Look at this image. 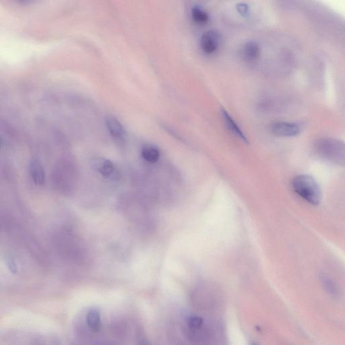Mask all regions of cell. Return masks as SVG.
I'll return each instance as SVG.
<instances>
[{
  "label": "cell",
  "mask_w": 345,
  "mask_h": 345,
  "mask_svg": "<svg viewBox=\"0 0 345 345\" xmlns=\"http://www.w3.org/2000/svg\"><path fill=\"white\" fill-rule=\"evenodd\" d=\"M30 173L33 181L37 185L43 186L46 182V174L42 163L38 159H33L30 164Z\"/></svg>",
  "instance_id": "6"
},
{
  "label": "cell",
  "mask_w": 345,
  "mask_h": 345,
  "mask_svg": "<svg viewBox=\"0 0 345 345\" xmlns=\"http://www.w3.org/2000/svg\"><path fill=\"white\" fill-rule=\"evenodd\" d=\"M7 264L10 270H11L12 272H13V273H17L18 266L15 260H14L13 259L10 258L7 261Z\"/></svg>",
  "instance_id": "16"
},
{
  "label": "cell",
  "mask_w": 345,
  "mask_h": 345,
  "mask_svg": "<svg viewBox=\"0 0 345 345\" xmlns=\"http://www.w3.org/2000/svg\"><path fill=\"white\" fill-rule=\"evenodd\" d=\"M203 323V319L199 316H193L189 320V326L191 329L200 328Z\"/></svg>",
  "instance_id": "14"
},
{
  "label": "cell",
  "mask_w": 345,
  "mask_h": 345,
  "mask_svg": "<svg viewBox=\"0 0 345 345\" xmlns=\"http://www.w3.org/2000/svg\"><path fill=\"white\" fill-rule=\"evenodd\" d=\"M272 132L280 137H293L300 132L299 127L293 123L276 122L272 127Z\"/></svg>",
  "instance_id": "4"
},
{
  "label": "cell",
  "mask_w": 345,
  "mask_h": 345,
  "mask_svg": "<svg viewBox=\"0 0 345 345\" xmlns=\"http://www.w3.org/2000/svg\"><path fill=\"white\" fill-rule=\"evenodd\" d=\"M221 112L222 117H223V120L225 121V124L227 125V128H229L230 131H231L234 135L239 138V139L242 140L245 143H248V140H247L246 136H245L243 132L241 131L238 125L236 124V122L233 120V119L231 118V116H230L229 113L224 108L221 109Z\"/></svg>",
  "instance_id": "5"
},
{
  "label": "cell",
  "mask_w": 345,
  "mask_h": 345,
  "mask_svg": "<svg viewBox=\"0 0 345 345\" xmlns=\"http://www.w3.org/2000/svg\"><path fill=\"white\" fill-rule=\"evenodd\" d=\"M251 345H257V344H251Z\"/></svg>",
  "instance_id": "17"
},
{
  "label": "cell",
  "mask_w": 345,
  "mask_h": 345,
  "mask_svg": "<svg viewBox=\"0 0 345 345\" xmlns=\"http://www.w3.org/2000/svg\"><path fill=\"white\" fill-rule=\"evenodd\" d=\"M315 151L321 157L335 164L345 166V143L333 138L317 140Z\"/></svg>",
  "instance_id": "2"
},
{
  "label": "cell",
  "mask_w": 345,
  "mask_h": 345,
  "mask_svg": "<svg viewBox=\"0 0 345 345\" xmlns=\"http://www.w3.org/2000/svg\"><path fill=\"white\" fill-rule=\"evenodd\" d=\"M142 156L143 159L149 163H155L159 161L160 151L157 147L152 145H147L142 150Z\"/></svg>",
  "instance_id": "11"
},
{
  "label": "cell",
  "mask_w": 345,
  "mask_h": 345,
  "mask_svg": "<svg viewBox=\"0 0 345 345\" xmlns=\"http://www.w3.org/2000/svg\"><path fill=\"white\" fill-rule=\"evenodd\" d=\"M97 170L107 179H114L118 176L116 167L109 160H101L97 165Z\"/></svg>",
  "instance_id": "8"
},
{
  "label": "cell",
  "mask_w": 345,
  "mask_h": 345,
  "mask_svg": "<svg viewBox=\"0 0 345 345\" xmlns=\"http://www.w3.org/2000/svg\"><path fill=\"white\" fill-rule=\"evenodd\" d=\"M192 17L195 23L200 25H205L209 21L208 13L198 6L192 8Z\"/></svg>",
  "instance_id": "13"
},
{
  "label": "cell",
  "mask_w": 345,
  "mask_h": 345,
  "mask_svg": "<svg viewBox=\"0 0 345 345\" xmlns=\"http://www.w3.org/2000/svg\"><path fill=\"white\" fill-rule=\"evenodd\" d=\"M106 126L107 129H108L110 134L114 137L121 138L124 136L125 129L124 126L114 117H109V118H107Z\"/></svg>",
  "instance_id": "10"
},
{
  "label": "cell",
  "mask_w": 345,
  "mask_h": 345,
  "mask_svg": "<svg viewBox=\"0 0 345 345\" xmlns=\"http://www.w3.org/2000/svg\"><path fill=\"white\" fill-rule=\"evenodd\" d=\"M220 35L217 32L211 31L204 33L200 40V47L204 54H212L219 48Z\"/></svg>",
  "instance_id": "3"
},
{
  "label": "cell",
  "mask_w": 345,
  "mask_h": 345,
  "mask_svg": "<svg viewBox=\"0 0 345 345\" xmlns=\"http://www.w3.org/2000/svg\"><path fill=\"white\" fill-rule=\"evenodd\" d=\"M88 327L93 332H98L102 326L101 311L97 308H92L88 311L86 317Z\"/></svg>",
  "instance_id": "7"
},
{
  "label": "cell",
  "mask_w": 345,
  "mask_h": 345,
  "mask_svg": "<svg viewBox=\"0 0 345 345\" xmlns=\"http://www.w3.org/2000/svg\"><path fill=\"white\" fill-rule=\"evenodd\" d=\"M321 284L325 292L333 298H338L340 295V291L336 284L327 276H323L321 278Z\"/></svg>",
  "instance_id": "12"
},
{
  "label": "cell",
  "mask_w": 345,
  "mask_h": 345,
  "mask_svg": "<svg viewBox=\"0 0 345 345\" xmlns=\"http://www.w3.org/2000/svg\"><path fill=\"white\" fill-rule=\"evenodd\" d=\"M242 54L245 60L248 61H255L260 57V47L256 42H247L243 46Z\"/></svg>",
  "instance_id": "9"
},
{
  "label": "cell",
  "mask_w": 345,
  "mask_h": 345,
  "mask_svg": "<svg viewBox=\"0 0 345 345\" xmlns=\"http://www.w3.org/2000/svg\"><path fill=\"white\" fill-rule=\"evenodd\" d=\"M236 9L242 17H246L249 14V7L245 3H238L236 5Z\"/></svg>",
  "instance_id": "15"
},
{
  "label": "cell",
  "mask_w": 345,
  "mask_h": 345,
  "mask_svg": "<svg viewBox=\"0 0 345 345\" xmlns=\"http://www.w3.org/2000/svg\"><path fill=\"white\" fill-rule=\"evenodd\" d=\"M294 192L312 205H318L321 200L320 188L316 181L309 175H298L292 180Z\"/></svg>",
  "instance_id": "1"
}]
</instances>
